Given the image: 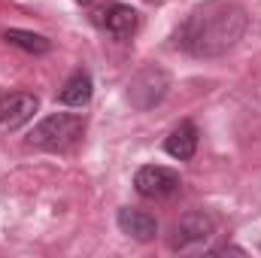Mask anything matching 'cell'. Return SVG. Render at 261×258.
<instances>
[{"instance_id":"6da1fadb","label":"cell","mask_w":261,"mask_h":258,"mask_svg":"<svg viewBox=\"0 0 261 258\" xmlns=\"http://www.w3.org/2000/svg\"><path fill=\"white\" fill-rule=\"evenodd\" d=\"M246 9L234 0H206L176 31V46L195 58H222L246 34Z\"/></svg>"},{"instance_id":"7a4b0ae2","label":"cell","mask_w":261,"mask_h":258,"mask_svg":"<svg viewBox=\"0 0 261 258\" xmlns=\"http://www.w3.org/2000/svg\"><path fill=\"white\" fill-rule=\"evenodd\" d=\"M85 134V119L76 113H55L31 131V143L46 152H67Z\"/></svg>"},{"instance_id":"3957f363","label":"cell","mask_w":261,"mask_h":258,"mask_svg":"<svg viewBox=\"0 0 261 258\" xmlns=\"http://www.w3.org/2000/svg\"><path fill=\"white\" fill-rule=\"evenodd\" d=\"M179 186H182L179 173L170 170V167H161V164H146L134 176V189L146 200H164V197L179 192Z\"/></svg>"},{"instance_id":"277c9868","label":"cell","mask_w":261,"mask_h":258,"mask_svg":"<svg viewBox=\"0 0 261 258\" xmlns=\"http://www.w3.org/2000/svg\"><path fill=\"white\" fill-rule=\"evenodd\" d=\"M167 88H170V76L161 67H149L130 82L128 100L137 110H152V107H158L167 97Z\"/></svg>"},{"instance_id":"5b68a950","label":"cell","mask_w":261,"mask_h":258,"mask_svg":"<svg viewBox=\"0 0 261 258\" xmlns=\"http://www.w3.org/2000/svg\"><path fill=\"white\" fill-rule=\"evenodd\" d=\"M213 234H216V219H213L206 210H189V213L179 216V222L173 225L170 246H173V249H189V246H197V243L210 240Z\"/></svg>"},{"instance_id":"8992f818","label":"cell","mask_w":261,"mask_h":258,"mask_svg":"<svg viewBox=\"0 0 261 258\" xmlns=\"http://www.w3.org/2000/svg\"><path fill=\"white\" fill-rule=\"evenodd\" d=\"M37 110H40L37 94H28V91L3 94L0 97V134H12V131H18L21 125H28Z\"/></svg>"},{"instance_id":"52a82bcc","label":"cell","mask_w":261,"mask_h":258,"mask_svg":"<svg viewBox=\"0 0 261 258\" xmlns=\"http://www.w3.org/2000/svg\"><path fill=\"white\" fill-rule=\"evenodd\" d=\"M97 24L113 37V40H130L137 34V24H140V15L137 9L128 3H110L97 12Z\"/></svg>"},{"instance_id":"ba28073f","label":"cell","mask_w":261,"mask_h":258,"mask_svg":"<svg viewBox=\"0 0 261 258\" xmlns=\"http://www.w3.org/2000/svg\"><path fill=\"white\" fill-rule=\"evenodd\" d=\"M119 228H122V234H128L134 240H140V243H149V240H155V234H158V219L152 216V213H146V210H119Z\"/></svg>"},{"instance_id":"9c48e42d","label":"cell","mask_w":261,"mask_h":258,"mask_svg":"<svg viewBox=\"0 0 261 258\" xmlns=\"http://www.w3.org/2000/svg\"><path fill=\"white\" fill-rule=\"evenodd\" d=\"M164 149H167V155H173V158H179V161L195 158V152H197V128L192 125V122H179L176 128L167 134Z\"/></svg>"},{"instance_id":"30bf717a","label":"cell","mask_w":261,"mask_h":258,"mask_svg":"<svg viewBox=\"0 0 261 258\" xmlns=\"http://www.w3.org/2000/svg\"><path fill=\"white\" fill-rule=\"evenodd\" d=\"M58 100L64 107H85L91 100V76H88V70H76L67 79L61 94H58Z\"/></svg>"},{"instance_id":"8fae6325","label":"cell","mask_w":261,"mask_h":258,"mask_svg":"<svg viewBox=\"0 0 261 258\" xmlns=\"http://www.w3.org/2000/svg\"><path fill=\"white\" fill-rule=\"evenodd\" d=\"M3 40L9 43V46H18V49H24V52H31V55H43V52H49V40L46 37H40V34H31V31H6L3 34Z\"/></svg>"},{"instance_id":"7c38bea8","label":"cell","mask_w":261,"mask_h":258,"mask_svg":"<svg viewBox=\"0 0 261 258\" xmlns=\"http://www.w3.org/2000/svg\"><path fill=\"white\" fill-rule=\"evenodd\" d=\"M76 3H82V6H85V3H91V0H76Z\"/></svg>"}]
</instances>
